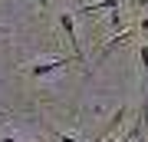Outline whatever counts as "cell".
I'll return each mask as SVG.
<instances>
[{
    "instance_id": "obj_8",
    "label": "cell",
    "mask_w": 148,
    "mask_h": 142,
    "mask_svg": "<svg viewBox=\"0 0 148 142\" xmlns=\"http://www.w3.org/2000/svg\"><path fill=\"white\" fill-rule=\"evenodd\" d=\"M138 30H142V33H148V17H145L142 23H138Z\"/></svg>"
},
{
    "instance_id": "obj_1",
    "label": "cell",
    "mask_w": 148,
    "mask_h": 142,
    "mask_svg": "<svg viewBox=\"0 0 148 142\" xmlns=\"http://www.w3.org/2000/svg\"><path fill=\"white\" fill-rule=\"evenodd\" d=\"M59 30H63V37L69 40V46H73L76 50V60H79V63H82V46H79V37H76V20H73V13H69V10H63V13H59Z\"/></svg>"
},
{
    "instance_id": "obj_4",
    "label": "cell",
    "mask_w": 148,
    "mask_h": 142,
    "mask_svg": "<svg viewBox=\"0 0 148 142\" xmlns=\"http://www.w3.org/2000/svg\"><path fill=\"white\" fill-rule=\"evenodd\" d=\"M119 7V0H102V3H86L82 10H115Z\"/></svg>"
},
{
    "instance_id": "obj_5",
    "label": "cell",
    "mask_w": 148,
    "mask_h": 142,
    "mask_svg": "<svg viewBox=\"0 0 148 142\" xmlns=\"http://www.w3.org/2000/svg\"><path fill=\"white\" fill-rule=\"evenodd\" d=\"M138 56H142V69H148V46L138 50Z\"/></svg>"
},
{
    "instance_id": "obj_2",
    "label": "cell",
    "mask_w": 148,
    "mask_h": 142,
    "mask_svg": "<svg viewBox=\"0 0 148 142\" xmlns=\"http://www.w3.org/2000/svg\"><path fill=\"white\" fill-rule=\"evenodd\" d=\"M69 63H73L69 56H63V60H43V63H33V66H27V73H30V76H36V79H43V76L56 73V69H63V66H69Z\"/></svg>"
},
{
    "instance_id": "obj_9",
    "label": "cell",
    "mask_w": 148,
    "mask_h": 142,
    "mask_svg": "<svg viewBox=\"0 0 148 142\" xmlns=\"http://www.w3.org/2000/svg\"><path fill=\"white\" fill-rule=\"evenodd\" d=\"M138 7H148V0H138Z\"/></svg>"
},
{
    "instance_id": "obj_3",
    "label": "cell",
    "mask_w": 148,
    "mask_h": 142,
    "mask_svg": "<svg viewBox=\"0 0 148 142\" xmlns=\"http://www.w3.org/2000/svg\"><path fill=\"white\" fill-rule=\"evenodd\" d=\"M125 116H128V109H125V106H122V109H115V116H112V119H109V126H106V129H102V132H99V142H102V139H106V136H109V132H112V129H115V126H119V122H122V119H125Z\"/></svg>"
},
{
    "instance_id": "obj_7",
    "label": "cell",
    "mask_w": 148,
    "mask_h": 142,
    "mask_svg": "<svg viewBox=\"0 0 148 142\" xmlns=\"http://www.w3.org/2000/svg\"><path fill=\"white\" fill-rule=\"evenodd\" d=\"M36 7L40 10H49V0H36Z\"/></svg>"
},
{
    "instance_id": "obj_6",
    "label": "cell",
    "mask_w": 148,
    "mask_h": 142,
    "mask_svg": "<svg viewBox=\"0 0 148 142\" xmlns=\"http://www.w3.org/2000/svg\"><path fill=\"white\" fill-rule=\"evenodd\" d=\"M59 142H79V139H76V136H56Z\"/></svg>"
}]
</instances>
